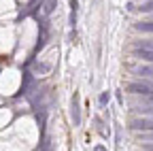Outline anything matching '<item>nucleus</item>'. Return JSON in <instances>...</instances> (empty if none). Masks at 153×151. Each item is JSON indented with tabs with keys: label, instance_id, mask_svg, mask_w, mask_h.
Instances as JSON below:
<instances>
[{
	"label": "nucleus",
	"instance_id": "f257e3e1",
	"mask_svg": "<svg viewBox=\"0 0 153 151\" xmlns=\"http://www.w3.org/2000/svg\"><path fill=\"white\" fill-rule=\"evenodd\" d=\"M128 91L138 94V96H153V83L151 81H132L126 85Z\"/></svg>",
	"mask_w": 153,
	"mask_h": 151
},
{
	"label": "nucleus",
	"instance_id": "f03ea898",
	"mask_svg": "<svg viewBox=\"0 0 153 151\" xmlns=\"http://www.w3.org/2000/svg\"><path fill=\"white\" fill-rule=\"evenodd\" d=\"M132 130H153V117H140V119H132L130 121Z\"/></svg>",
	"mask_w": 153,
	"mask_h": 151
},
{
	"label": "nucleus",
	"instance_id": "7ed1b4c3",
	"mask_svg": "<svg viewBox=\"0 0 153 151\" xmlns=\"http://www.w3.org/2000/svg\"><path fill=\"white\" fill-rule=\"evenodd\" d=\"M134 55L140 60H147V62H153V49H143V47H136L134 49Z\"/></svg>",
	"mask_w": 153,
	"mask_h": 151
},
{
	"label": "nucleus",
	"instance_id": "20e7f679",
	"mask_svg": "<svg viewBox=\"0 0 153 151\" xmlns=\"http://www.w3.org/2000/svg\"><path fill=\"white\" fill-rule=\"evenodd\" d=\"M72 121L81 123V113H79V102H76V96L72 98Z\"/></svg>",
	"mask_w": 153,
	"mask_h": 151
},
{
	"label": "nucleus",
	"instance_id": "39448f33",
	"mask_svg": "<svg viewBox=\"0 0 153 151\" xmlns=\"http://www.w3.org/2000/svg\"><path fill=\"white\" fill-rule=\"evenodd\" d=\"M134 72H136L138 77H153V66H138Z\"/></svg>",
	"mask_w": 153,
	"mask_h": 151
},
{
	"label": "nucleus",
	"instance_id": "423d86ee",
	"mask_svg": "<svg viewBox=\"0 0 153 151\" xmlns=\"http://www.w3.org/2000/svg\"><path fill=\"white\" fill-rule=\"evenodd\" d=\"M136 30H140V32H153V22L151 24H136Z\"/></svg>",
	"mask_w": 153,
	"mask_h": 151
},
{
	"label": "nucleus",
	"instance_id": "0eeeda50",
	"mask_svg": "<svg viewBox=\"0 0 153 151\" xmlns=\"http://www.w3.org/2000/svg\"><path fill=\"white\" fill-rule=\"evenodd\" d=\"M53 4H55V0H49L47 7H45V13H51V11H53Z\"/></svg>",
	"mask_w": 153,
	"mask_h": 151
},
{
	"label": "nucleus",
	"instance_id": "6e6552de",
	"mask_svg": "<svg viewBox=\"0 0 153 151\" xmlns=\"http://www.w3.org/2000/svg\"><path fill=\"white\" fill-rule=\"evenodd\" d=\"M106 102H108V94H102V96H100V104L104 106Z\"/></svg>",
	"mask_w": 153,
	"mask_h": 151
},
{
	"label": "nucleus",
	"instance_id": "1a4fd4ad",
	"mask_svg": "<svg viewBox=\"0 0 153 151\" xmlns=\"http://www.w3.org/2000/svg\"><path fill=\"white\" fill-rule=\"evenodd\" d=\"M143 141H153V134H145V136H143Z\"/></svg>",
	"mask_w": 153,
	"mask_h": 151
},
{
	"label": "nucleus",
	"instance_id": "9d476101",
	"mask_svg": "<svg viewBox=\"0 0 153 151\" xmlns=\"http://www.w3.org/2000/svg\"><path fill=\"white\" fill-rule=\"evenodd\" d=\"M143 149L145 151H153V145H143Z\"/></svg>",
	"mask_w": 153,
	"mask_h": 151
},
{
	"label": "nucleus",
	"instance_id": "9b49d317",
	"mask_svg": "<svg viewBox=\"0 0 153 151\" xmlns=\"http://www.w3.org/2000/svg\"><path fill=\"white\" fill-rule=\"evenodd\" d=\"M96 151H106V149H104V147H100V145H98V147H96Z\"/></svg>",
	"mask_w": 153,
	"mask_h": 151
}]
</instances>
